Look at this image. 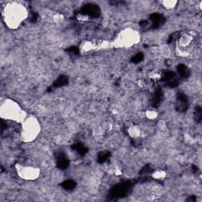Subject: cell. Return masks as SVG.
<instances>
[{
	"label": "cell",
	"mask_w": 202,
	"mask_h": 202,
	"mask_svg": "<svg viewBox=\"0 0 202 202\" xmlns=\"http://www.w3.org/2000/svg\"><path fill=\"white\" fill-rule=\"evenodd\" d=\"M178 103L179 104L177 108L182 111H185L188 108V98L184 93L178 94Z\"/></svg>",
	"instance_id": "obj_1"
},
{
	"label": "cell",
	"mask_w": 202,
	"mask_h": 202,
	"mask_svg": "<svg viewBox=\"0 0 202 202\" xmlns=\"http://www.w3.org/2000/svg\"><path fill=\"white\" fill-rule=\"evenodd\" d=\"M83 12L84 14L90 15V16H97L100 14V9L97 6L88 4L83 8Z\"/></svg>",
	"instance_id": "obj_2"
},
{
	"label": "cell",
	"mask_w": 202,
	"mask_h": 202,
	"mask_svg": "<svg viewBox=\"0 0 202 202\" xmlns=\"http://www.w3.org/2000/svg\"><path fill=\"white\" fill-rule=\"evenodd\" d=\"M178 70V72H179V73L180 74V76L182 77H188L190 76V70L188 69L185 65L183 64H180L178 66V68H177Z\"/></svg>",
	"instance_id": "obj_3"
},
{
	"label": "cell",
	"mask_w": 202,
	"mask_h": 202,
	"mask_svg": "<svg viewBox=\"0 0 202 202\" xmlns=\"http://www.w3.org/2000/svg\"><path fill=\"white\" fill-rule=\"evenodd\" d=\"M58 167L60 169H65L68 167L69 165V161L67 160V159L64 157L63 155H60L59 157V160H58Z\"/></svg>",
	"instance_id": "obj_4"
},
{
	"label": "cell",
	"mask_w": 202,
	"mask_h": 202,
	"mask_svg": "<svg viewBox=\"0 0 202 202\" xmlns=\"http://www.w3.org/2000/svg\"><path fill=\"white\" fill-rule=\"evenodd\" d=\"M163 19L164 18H162V16L159 14H154L151 16V20L153 21L154 23V25H160L161 22L163 21Z\"/></svg>",
	"instance_id": "obj_5"
},
{
	"label": "cell",
	"mask_w": 202,
	"mask_h": 202,
	"mask_svg": "<svg viewBox=\"0 0 202 202\" xmlns=\"http://www.w3.org/2000/svg\"><path fill=\"white\" fill-rule=\"evenodd\" d=\"M68 82V79L66 77L62 76L59 77V79L57 80L55 83H54V86L55 87H59V86H63V85H66Z\"/></svg>",
	"instance_id": "obj_6"
},
{
	"label": "cell",
	"mask_w": 202,
	"mask_h": 202,
	"mask_svg": "<svg viewBox=\"0 0 202 202\" xmlns=\"http://www.w3.org/2000/svg\"><path fill=\"white\" fill-rule=\"evenodd\" d=\"M75 186H76V183L73 182V181H72V180H67V181L63 182V184H62L63 188L66 189V190H73V188L75 187Z\"/></svg>",
	"instance_id": "obj_7"
},
{
	"label": "cell",
	"mask_w": 202,
	"mask_h": 202,
	"mask_svg": "<svg viewBox=\"0 0 202 202\" xmlns=\"http://www.w3.org/2000/svg\"><path fill=\"white\" fill-rule=\"evenodd\" d=\"M195 119L197 123H201V108L200 107H197L195 111Z\"/></svg>",
	"instance_id": "obj_8"
},
{
	"label": "cell",
	"mask_w": 202,
	"mask_h": 202,
	"mask_svg": "<svg viewBox=\"0 0 202 202\" xmlns=\"http://www.w3.org/2000/svg\"><path fill=\"white\" fill-rule=\"evenodd\" d=\"M75 149L77 151V152H79L81 155H85V153L87 152V149L82 144H76Z\"/></svg>",
	"instance_id": "obj_9"
},
{
	"label": "cell",
	"mask_w": 202,
	"mask_h": 202,
	"mask_svg": "<svg viewBox=\"0 0 202 202\" xmlns=\"http://www.w3.org/2000/svg\"><path fill=\"white\" fill-rule=\"evenodd\" d=\"M175 74L173 73V72L169 71V72H167V73L164 74V79L166 80L167 81H170V80L173 79V78H175Z\"/></svg>",
	"instance_id": "obj_10"
},
{
	"label": "cell",
	"mask_w": 202,
	"mask_h": 202,
	"mask_svg": "<svg viewBox=\"0 0 202 202\" xmlns=\"http://www.w3.org/2000/svg\"><path fill=\"white\" fill-rule=\"evenodd\" d=\"M143 59V55L142 54H138V55H136L132 59V61L134 62H136V63H138V62H141V60Z\"/></svg>",
	"instance_id": "obj_11"
},
{
	"label": "cell",
	"mask_w": 202,
	"mask_h": 202,
	"mask_svg": "<svg viewBox=\"0 0 202 202\" xmlns=\"http://www.w3.org/2000/svg\"><path fill=\"white\" fill-rule=\"evenodd\" d=\"M108 157V154H104V155H102L100 157V162H103L104 160H106L107 159Z\"/></svg>",
	"instance_id": "obj_12"
}]
</instances>
